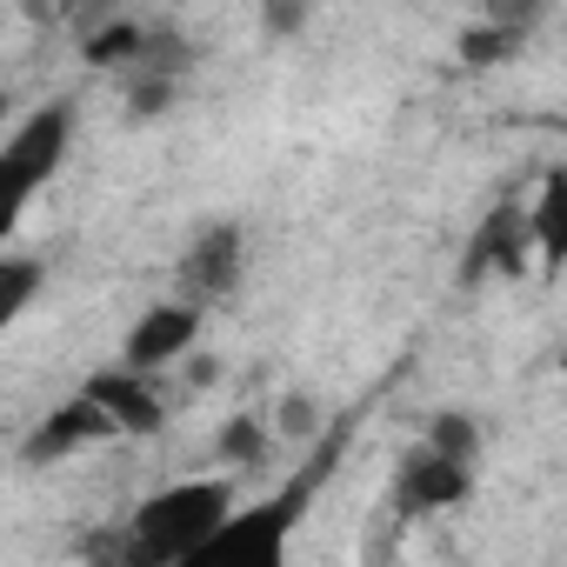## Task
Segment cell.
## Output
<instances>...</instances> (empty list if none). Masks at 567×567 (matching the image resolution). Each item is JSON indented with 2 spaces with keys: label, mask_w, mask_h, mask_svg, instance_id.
Returning a JSON list of instances; mask_svg holds the SVG:
<instances>
[{
  "label": "cell",
  "mask_w": 567,
  "mask_h": 567,
  "mask_svg": "<svg viewBox=\"0 0 567 567\" xmlns=\"http://www.w3.org/2000/svg\"><path fill=\"white\" fill-rule=\"evenodd\" d=\"M234 514V487L214 474V481H174L161 494H147L134 507V527H127V560L141 567H167V560H200L214 547V534L227 527Z\"/></svg>",
  "instance_id": "6da1fadb"
},
{
  "label": "cell",
  "mask_w": 567,
  "mask_h": 567,
  "mask_svg": "<svg viewBox=\"0 0 567 567\" xmlns=\"http://www.w3.org/2000/svg\"><path fill=\"white\" fill-rule=\"evenodd\" d=\"M334 447H341V434L328 441V454H321L308 474H295V481L280 487L274 501H260L254 514H227V527L214 534V547H207L200 560H274L280 547H288V534H295V520H301L308 494L328 481V467H334Z\"/></svg>",
  "instance_id": "7a4b0ae2"
},
{
  "label": "cell",
  "mask_w": 567,
  "mask_h": 567,
  "mask_svg": "<svg viewBox=\"0 0 567 567\" xmlns=\"http://www.w3.org/2000/svg\"><path fill=\"white\" fill-rule=\"evenodd\" d=\"M68 134H74V107H68V101H48V107H34V114L14 127L8 154H0V194H8V207H28V194L61 167Z\"/></svg>",
  "instance_id": "3957f363"
},
{
  "label": "cell",
  "mask_w": 567,
  "mask_h": 567,
  "mask_svg": "<svg viewBox=\"0 0 567 567\" xmlns=\"http://www.w3.org/2000/svg\"><path fill=\"white\" fill-rule=\"evenodd\" d=\"M467 487H474V467L421 441V447L401 461V474H394V507H401V514H434V507L467 501Z\"/></svg>",
  "instance_id": "277c9868"
},
{
  "label": "cell",
  "mask_w": 567,
  "mask_h": 567,
  "mask_svg": "<svg viewBox=\"0 0 567 567\" xmlns=\"http://www.w3.org/2000/svg\"><path fill=\"white\" fill-rule=\"evenodd\" d=\"M107 434H121V421L94 401V394H74L68 408H54L28 441H21V461L28 467H48V461H68L74 447H87V441H107Z\"/></svg>",
  "instance_id": "5b68a950"
},
{
  "label": "cell",
  "mask_w": 567,
  "mask_h": 567,
  "mask_svg": "<svg viewBox=\"0 0 567 567\" xmlns=\"http://www.w3.org/2000/svg\"><path fill=\"white\" fill-rule=\"evenodd\" d=\"M194 334H200V308H194V301H161V308H147V315L134 321L121 361L141 368V374H161L167 361H181V354L194 348Z\"/></svg>",
  "instance_id": "8992f818"
},
{
  "label": "cell",
  "mask_w": 567,
  "mask_h": 567,
  "mask_svg": "<svg viewBox=\"0 0 567 567\" xmlns=\"http://www.w3.org/2000/svg\"><path fill=\"white\" fill-rule=\"evenodd\" d=\"M527 247H534V220H527V207H494L481 227H474V240H467V267H461V280L474 288L481 274H520L527 267Z\"/></svg>",
  "instance_id": "52a82bcc"
},
{
  "label": "cell",
  "mask_w": 567,
  "mask_h": 567,
  "mask_svg": "<svg viewBox=\"0 0 567 567\" xmlns=\"http://www.w3.org/2000/svg\"><path fill=\"white\" fill-rule=\"evenodd\" d=\"M234 280H240V227L220 220L187 247L181 288H187V301H220V295H234Z\"/></svg>",
  "instance_id": "ba28073f"
},
{
  "label": "cell",
  "mask_w": 567,
  "mask_h": 567,
  "mask_svg": "<svg viewBox=\"0 0 567 567\" xmlns=\"http://www.w3.org/2000/svg\"><path fill=\"white\" fill-rule=\"evenodd\" d=\"M87 394L121 421V434H161V421H167V408H161V394H154V374H141V368H107V374H94L87 381Z\"/></svg>",
  "instance_id": "9c48e42d"
},
{
  "label": "cell",
  "mask_w": 567,
  "mask_h": 567,
  "mask_svg": "<svg viewBox=\"0 0 567 567\" xmlns=\"http://www.w3.org/2000/svg\"><path fill=\"white\" fill-rule=\"evenodd\" d=\"M527 220H534V247H540V267L560 274L567 267V167H547L534 200H527Z\"/></svg>",
  "instance_id": "30bf717a"
},
{
  "label": "cell",
  "mask_w": 567,
  "mask_h": 567,
  "mask_svg": "<svg viewBox=\"0 0 567 567\" xmlns=\"http://www.w3.org/2000/svg\"><path fill=\"white\" fill-rule=\"evenodd\" d=\"M34 288H41V260H28V254L0 260V321H21L28 301H34Z\"/></svg>",
  "instance_id": "8fae6325"
},
{
  "label": "cell",
  "mask_w": 567,
  "mask_h": 567,
  "mask_svg": "<svg viewBox=\"0 0 567 567\" xmlns=\"http://www.w3.org/2000/svg\"><path fill=\"white\" fill-rule=\"evenodd\" d=\"M427 447H441V454H454V461H474V454H481V427H474L461 408H441V414L427 421Z\"/></svg>",
  "instance_id": "7c38bea8"
},
{
  "label": "cell",
  "mask_w": 567,
  "mask_h": 567,
  "mask_svg": "<svg viewBox=\"0 0 567 567\" xmlns=\"http://www.w3.org/2000/svg\"><path fill=\"white\" fill-rule=\"evenodd\" d=\"M147 41H154V34H141V28H127V21H114V28H101V34L87 41V61H94V68L141 61V54H147Z\"/></svg>",
  "instance_id": "4fadbf2b"
},
{
  "label": "cell",
  "mask_w": 567,
  "mask_h": 567,
  "mask_svg": "<svg viewBox=\"0 0 567 567\" xmlns=\"http://www.w3.org/2000/svg\"><path fill=\"white\" fill-rule=\"evenodd\" d=\"M214 454H220V461H234V467H247V461H260V454H267V427H260L254 414H234V421L220 427Z\"/></svg>",
  "instance_id": "5bb4252c"
},
{
  "label": "cell",
  "mask_w": 567,
  "mask_h": 567,
  "mask_svg": "<svg viewBox=\"0 0 567 567\" xmlns=\"http://www.w3.org/2000/svg\"><path fill=\"white\" fill-rule=\"evenodd\" d=\"M127 107H134L141 121H147V114H167V107H174V74H154V68H147V74H134Z\"/></svg>",
  "instance_id": "9a60e30c"
},
{
  "label": "cell",
  "mask_w": 567,
  "mask_h": 567,
  "mask_svg": "<svg viewBox=\"0 0 567 567\" xmlns=\"http://www.w3.org/2000/svg\"><path fill=\"white\" fill-rule=\"evenodd\" d=\"M507 48H514L507 28H467V34H461V61H467V68H487V61H501Z\"/></svg>",
  "instance_id": "2e32d148"
},
{
  "label": "cell",
  "mask_w": 567,
  "mask_h": 567,
  "mask_svg": "<svg viewBox=\"0 0 567 567\" xmlns=\"http://www.w3.org/2000/svg\"><path fill=\"white\" fill-rule=\"evenodd\" d=\"M301 21H308V0H260V28H267L274 41H295Z\"/></svg>",
  "instance_id": "e0dca14e"
},
{
  "label": "cell",
  "mask_w": 567,
  "mask_h": 567,
  "mask_svg": "<svg viewBox=\"0 0 567 567\" xmlns=\"http://www.w3.org/2000/svg\"><path fill=\"white\" fill-rule=\"evenodd\" d=\"M315 427H321V414H315V401H308V394H288V401H280V434L308 441Z\"/></svg>",
  "instance_id": "ac0fdd59"
},
{
  "label": "cell",
  "mask_w": 567,
  "mask_h": 567,
  "mask_svg": "<svg viewBox=\"0 0 567 567\" xmlns=\"http://www.w3.org/2000/svg\"><path fill=\"white\" fill-rule=\"evenodd\" d=\"M494 8H527V0H494Z\"/></svg>",
  "instance_id": "d6986e66"
},
{
  "label": "cell",
  "mask_w": 567,
  "mask_h": 567,
  "mask_svg": "<svg viewBox=\"0 0 567 567\" xmlns=\"http://www.w3.org/2000/svg\"><path fill=\"white\" fill-rule=\"evenodd\" d=\"M560 368H567V354H560Z\"/></svg>",
  "instance_id": "ffe728a7"
}]
</instances>
